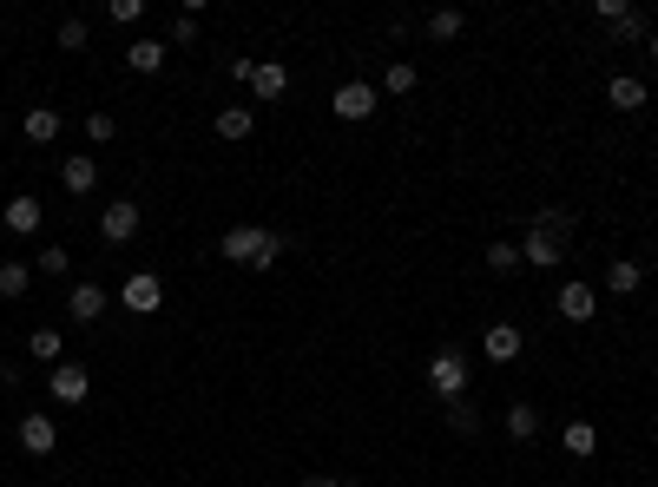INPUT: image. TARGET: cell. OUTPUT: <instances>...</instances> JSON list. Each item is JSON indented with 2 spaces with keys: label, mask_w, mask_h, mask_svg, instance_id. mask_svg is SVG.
<instances>
[{
  "label": "cell",
  "mask_w": 658,
  "mask_h": 487,
  "mask_svg": "<svg viewBox=\"0 0 658 487\" xmlns=\"http://www.w3.org/2000/svg\"><path fill=\"white\" fill-rule=\"evenodd\" d=\"M218 251H224V264H244V270H277L283 237H277V231H264V224H231V231L218 237Z\"/></svg>",
  "instance_id": "obj_1"
},
{
  "label": "cell",
  "mask_w": 658,
  "mask_h": 487,
  "mask_svg": "<svg viewBox=\"0 0 658 487\" xmlns=\"http://www.w3.org/2000/svg\"><path fill=\"white\" fill-rule=\"evenodd\" d=\"M428 389H435V402H461V395H468V356H461V349H435Z\"/></svg>",
  "instance_id": "obj_2"
},
{
  "label": "cell",
  "mask_w": 658,
  "mask_h": 487,
  "mask_svg": "<svg viewBox=\"0 0 658 487\" xmlns=\"http://www.w3.org/2000/svg\"><path fill=\"white\" fill-rule=\"evenodd\" d=\"M376 106H382V93L369 86V79H349V86H336V93H329V112H336V119H349V126H362Z\"/></svg>",
  "instance_id": "obj_3"
},
{
  "label": "cell",
  "mask_w": 658,
  "mask_h": 487,
  "mask_svg": "<svg viewBox=\"0 0 658 487\" xmlns=\"http://www.w3.org/2000/svg\"><path fill=\"white\" fill-rule=\"evenodd\" d=\"M119 303H126V310H132V316H152V310H158V303H165V283H158V277H152V270H132V277H126V283H119Z\"/></svg>",
  "instance_id": "obj_4"
},
{
  "label": "cell",
  "mask_w": 658,
  "mask_h": 487,
  "mask_svg": "<svg viewBox=\"0 0 658 487\" xmlns=\"http://www.w3.org/2000/svg\"><path fill=\"white\" fill-rule=\"evenodd\" d=\"M47 389H53V402H66V409H79V402H86V395H93V376H86V369H79V362H53Z\"/></svg>",
  "instance_id": "obj_5"
},
{
  "label": "cell",
  "mask_w": 658,
  "mask_h": 487,
  "mask_svg": "<svg viewBox=\"0 0 658 487\" xmlns=\"http://www.w3.org/2000/svg\"><path fill=\"white\" fill-rule=\"evenodd\" d=\"M99 237H106V244H126V237H139V205H132V198L106 205V211H99Z\"/></svg>",
  "instance_id": "obj_6"
},
{
  "label": "cell",
  "mask_w": 658,
  "mask_h": 487,
  "mask_svg": "<svg viewBox=\"0 0 658 487\" xmlns=\"http://www.w3.org/2000/svg\"><path fill=\"white\" fill-rule=\"evenodd\" d=\"M20 448H27V455H53V448H60L53 415H20Z\"/></svg>",
  "instance_id": "obj_7"
},
{
  "label": "cell",
  "mask_w": 658,
  "mask_h": 487,
  "mask_svg": "<svg viewBox=\"0 0 658 487\" xmlns=\"http://www.w3.org/2000/svg\"><path fill=\"white\" fill-rule=\"evenodd\" d=\"M40 218H47V211H40V198H27V191L7 198V211H0V224H7L14 237H33V231H40Z\"/></svg>",
  "instance_id": "obj_8"
},
{
  "label": "cell",
  "mask_w": 658,
  "mask_h": 487,
  "mask_svg": "<svg viewBox=\"0 0 658 487\" xmlns=\"http://www.w3.org/2000/svg\"><path fill=\"white\" fill-rule=\"evenodd\" d=\"M106 290H99V283H73V297H66V316H73V323H99V316H106Z\"/></svg>",
  "instance_id": "obj_9"
},
{
  "label": "cell",
  "mask_w": 658,
  "mask_h": 487,
  "mask_svg": "<svg viewBox=\"0 0 658 487\" xmlns=\"http://www.w3.org/2000/svg\"><path fill=\"white\" fill-rule=\"evenodd\" d=\"M560 251H566V244H560L553 231H527V244H520V264H533V270H553V264H560Z\"/></svg>",
  "instance_id": "obj_10"
},
{
  "label": "cell",
  "mask_w": 658,
  "mask_h": 487,
  "mask_svg": "<svg viewBox=\"0 0 658 487\" xmlns=\"http://www.w3.org/2000/svg\"><path fill=\"white\" fill-rule=\"evenodd\" d=\"M593 283H560V316L566 323H593Z\"/></svg>",
  "instance_id": "obj_11"
},
{
  "label": "cell",
  "mask_w": 658,
  "mask_h": 487,
  "mask_svg": "<svg viewBox=\"0 0 658 487\" xmlns=\"http://www.w3.org/2000/svg\"><path fill=\"white\" fill-rule=\"evenodd\" d=\"M606 99H612V112H639V106H645V79L612 73V79H606Z\"/></svg>",
  "instance_id": "obj_12"
},
{
  "label": "cell",
  "mask_w": 658,
  "mask_h": 487,
  "mask_svg": "<svg viewBox=\"0 0 658 487\" xmlns=\"http://www.w3.org/2000/svg\"><path fill=\"white\" fill-rule=\"evenodd\" d=\"M165 53H172V47L145 33V40H132V47H126V66H132V73H158V66H165Z\"/></svg>",
  "instance_id": "obj_13"
},
{
  "label": "cell",
  "mask_w": 658,
  "mask_h": 487,
  "mask_svg": "<svg viewBox=\"0 0 658 487\" xmlns=\"http://www.w3.org/2000/svg\"><path fill=\"white\" fill-rule=\"evenodd\" d=\"M20 132H27L33 145H53V139H60V112H53V106H33L27 119H20Z\"/></svg>",
  "instance_id": "obj_14"
},
{
  "label": "cell",
  "mask_w": 658,
  "mask_h": 487,
  "mask_svg": "<svg viewBox=\"0 0 658 487\" xmlns=\"http://www.w3.org/2000/svg\"><path fill=\"white\" fill-rule=\"evenodd\" d=\"M60 185L73 191V198H86V191L99 185V165H93V158H66V165H60Z\"/></svg>",
  "instance_id": "obj_15"
},
{
  "label": "cell",
  "mask_w": 658,
  "mask_h": 487,
  "mask_svg": "<svg viewBox=\"0 0 658 487\" xmlns=\"http://www.w3.org/2000/svg\"><path fill=\"white\" fill-rule=\"evenodd\" d=\"M251 132H257V112H251V106H224V112H218V139L237 145V139H251Z\"/></svg>",
  "instance_id": "obj_16"
},
{
  "label": "cell",
  "mask_w": 658,
  "mask_h": 487,
  "mask_svg": "<svg viewBox=\"0 0 658 487\" xmlns=\"http://www.w3.org/2000/svg\"><path fill=\"white\" fill-rule=\"evenodd\" d=\"M520 356V330L514 323H487V362H514Z\"/></svg>",
  "instance_id": "obj_17"
},
{
  "label": "cell",
  "mask_w": 658,
  "mask_h": 487,
  "mask_svg": "<svg viewBox=\"0 0 658 487\" xmlns=\"http://www.w3.org/2000/svg\"><path fill=\"white\" fill-rule=\"evenodd\" d=\"M251 93H257V99H283V93H290V73H283L277 60H264V66L251 73Z\"/></svg>",
  "instance_id": "obj_18"
},
{
  "label": "cell",
  "mask_w": 658,
  "mask_h": 487,
  "mask_svg": "<svg viewBox=\"0 0 658 487\" xmlns=\"http://www.w3.org/2000/svg\"><path fill=\"white\" fill-rule=\"evenodd\" d=\"M560 441H566V455H580V461H586V455L599 448V428H593V422H566Z\"/></svg>",
  "instance_id": "obj_19"
},
{
  "label": "cell",
  "mask_w": 658,
  "mask_h": 487,
  "mask_svg": "<svg viewBox=\"0 0 658 487\" xmlns=\"http://www.w3.org/2000/svg\"><path fill=\"white\" fill-rule=\"evenodd\" d=\"M639 283H645V270L632 264V257H619V264L606 270V290H619V297H632V290H639Z\"/></svg>",
  "instance_id": "obj_20"
},
{
  "label": "cell",
  "mask_w": 658,
  "mask_h": 487,
  "mask_svg": "<svg viewBox=\"0 0 658 487\" xmlns=\"http://www.w3.org/2000/svg\"><path fill=\"white\" fill-rule=\"evenodd\" d=\"M507 435H514V441H533V435H540V415H533V402H514V409H507Z\"/></svg>",
  "instance_id": "obj_21"
},
{
  "label": "cell",
  "mask_w": 658,
  "mask_h": 487,
  "mask_svg": "<svg viewBox=\"0 0 658 487\" xmlns=\"http://www.w3.org/2000/svg\"><path fill=\"white\" fill-rule=\"evenodd\" d=\"M33 264H0V297H27Z\"/></svg>",
  "instance_id": "obj_22"
},
{
  "label": "cell",
  "mask_w": 658,
  "mask_h": 487,
  "mask_svg": "<svg viewBox=\"0 0 658 487\" xmlns=\"http://www.w3.org/2000/svg\"><path fill=\"white\" fill-rule=\"evenodd\" d=\"M382 93H395V99H402V93H415V66H408V60H395L389 73H382Z\"/></svg>",
  "instance_id": "obj_23"
},
{
  "label": "cell",
  "mask_w": 658,
  "mask_h": 487,
  "mask_svg": "<svg viewBox=\"0 0 658 487\" xmlns=\"http://www.w3.org/2000/svg\"><path fill=\"white\" fill-rule=\"evenodd\" d=\"M66 264H73V257H66V244H47V251L33 257V270H40V277H66Z\"/></svg>",
  "instance_id": "obj_24"
},
{
  "label": "cell",
  "mask_w": 658,
  "mask_h": 487,
  "mask_svg": "<svg viewBox=\"0 0 658 487\" xmlns=\"http://www.w3.org/2000/svg\"><path fill=\"white\" fill-rule=\"evenodd\" d=\"M487 270H494V277L520 270V244H487Z\"/></svg>",
  "instance_id": "obj_25"
},
{
  "label": "cell",
  "mask_w": 658,
  "mask_h": 487,
  "mask_svg": "<svg viewBox=\"0 0 658 487\" xmlns=\"http://www.w3.org/2000/svg\"><path fill=\"white\" fill-rule=\"evenodd\" d=\"M448 428H455V435H474V428H481V415H474L468 395H461V402H448Z\"/></svg>",
  "instance_id": "obj_26"
},
{
  "label": "cell",
  "mask_w": 658,
  "mask_h": 487,
  "mask_svg": "<svg viewBox=\"0 0 658 487\" xmlns=\"http://www.w3.org/2000/svg\"><path fill=\"white\" fill-rule=\"evenodd\" d=\"M27 349H33L40 362H60V349H66V343H60V330H33V336H27Z\"/></svg>",
  "instance_id": "obj_27"
},
{
  "label": "cell",
  "mask_w": 658,
  "mask_h": 487,
  "mask_svg": "<svg viewBox=\"0 0 658 487\" xmlns=\"http://www.w3.org/2000/svg\"><path fill=\"white\" fill-rule=\"evenodd\" d=\"M455 33H461V14H455V7L428 14V40H455Z\"/></svg>",
  "instance_id": "obj_28"
},
{
  "label": "cell",
  "mask_w": 658,
  "mask_h": 487,
  "mask_svg": "<svg viewBox=\"0 0 658 487\" xmlns=\"http://www.w3.org/2000/svg\"><path fill=\"white\" fill-rule=\"evenodd\" d=\"M86 139H93V145H112V139H119V119H112V112H93V119H86Z\"/></svg>",
  "instance_id": "obj_29"
},
{
  "label": "cell",
  "mask_w": 658,
  "mask_h": 487,
  "mask_svg": "<svg viewBox=\"0 0 658 487\" xmlns=\"http://www.w3.org/2000/svg\"><path fill=\"white\" fill-rule=\"evenodd\" d=\"M612 40H626V47H632V40H645V20H639V14L626 7V14L612 20Z\"/></svg>",
  "instance_id": "obj_30"
},
{
  "label": "cell",
  "mask_w": 658,
  "mask_h": 487,
  "mask_svg": "<svg viewBox=\"0 0 658 487\" xmlns=\"http://www.w3.org/2000/svg\"><path fill=\"white\" fill-rule=\"evenodd\" d=\"M139 14H145L139 0H106V20H112V27H132Z\"/></svg>",
  "instance_id": "obj_31"
},
{
  "label": "cell",
  "mask_w": 658,
  "mask_h": 487,
  "mask_svg": "<svg viewBox=\"0 0 658 487\" xmlns=\"http://www.w3.org/2000/svg\"><path fill=\"white\" fill-rule=\"evenodd\" d=\"M60 47H66V53L86 47V20H60Z\"/></svg>",
  "instance_id": "obj_32"
},
{
  "label": "cell",
  "mask_w": 658,
  "mask_h": 487,
  "mask_svg": "<svg viewBox=\"0 0 658 487\" xmlns=\"http://www.w3.org/2000/svg\"><path fill=\"white\" fill-rule=\"evenodd\" d=\"M172 40H178V47H191V40H198V14H178L172 20Z\"/></svg>",
  "instance_id": "obj_33"
},
{
  "label": "cell",
  "mask_w": 658,
  "mask_h": 487,
  "mask_svg": "<svg viewBox=\"0 0 658 487\" xmlns=\"http://www.w3.org/2000/svg\"><path fill=\"white\" fill-rule=\"evenodd\" d=\"M303 487H343L336 474H303Z\"/></svg>",
  "instance_id": "obj_34"
},
{
  "label": "cell",
  "mask_w": 658,
  "mask_h": 487,
  "mask_svg": "<svg viewBox=\"0 0 658 487\" xmlns=\"http://www.w3.org/2000/svg\"><path fill=\"white\" fill-rule=\"evenodd\" d=\"M652 60H658V33H652Z\"/></svg>",
  "instance_id": "obj_35"
}]
</instances>
